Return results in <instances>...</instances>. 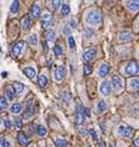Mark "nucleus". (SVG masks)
Segmentation results:
<instances>
[{"label":"nucleus","mask_w":139,"mask_h":147,"mask_svg":"<svg viewBox=\"0 0 139 147\" xmlns=\"http://www.w3.org/2000/svg\"><path fill=\"white\" fill-rule=\"evenodd\" d=\"M105 110H107V104H105L104 101H99L97 104V111L99 112V113H102V112H104Z\"/></svg>","instance_id":"25"},{"label":"nucleus","mask_w":139,"mask_h":147,"mask_svg":"<svg viewBox=\"0 0 139 147\" xmlns=\"http://www.w3.org/2000/svg\"><path fill=\"white\" fill-rule=\"evenodd\" d=\"M84 116L88 117V119H89V117H90V111H89V110H88V109L84 110Z\"/></svg>","instance_id":"43"},{"label":"nucleus","mask_w":139,"mask_h":147,"mask_svg":"<svg viewBox=\"0 0 139 147\" xmlns=\"http://www.w3.org/2000/svg\"><path fill=\"white\" fill-rule=\"evenodd\" d=\"M24 74L28 76L29 79H34V76H35V70L33 69V67H25V69H24Z\"/></svg>","instance_id":"23"},{"label":"nucleus","mask_w":139,"mask_h":147,"mask_svg":"<svg viewBox=\"0 0 139 147\" xmlns=\"http://www.w3.org/2000/svg\"><path fill=\"white\" fill-rule=\"evenodd\" d=\"M40 146H42V147H45V142L42 141V142H40Z\"/></svg>","instance_id":"49"},{"label":"nucleus","mask_w":139,"mask_h":147,"mask_svg":"<svg viewBox=\"0 0 139 147\" xmlns=\"http://www.w3.org/2000/svg\"><path fill=\"white\" fill-rule=\"evenodd\" d=\"M61 31H63L64 35H69V34H70V29H69L68 25H64L63 29H61Z\"/></svg>","instance_id":"39"},{"label":"nucleus","mask_w":139,"mask_h":147,"mask_svg":"<svg viewBox=\"0 0 139 147\" xmlns=\"http://www.w3.org/2000/svg\"><path fill=\"white\" fill-rule=\"evenodd\" d=\"M89 134H90V136H91V138H93V140H94V141H97V140H98L97 132H95V131H94V130H90V131H89Z\"/></svg>","instance_id":"40"},{"label":"nucleus","mask_w":139,"mask_h":147,"mask_svg":"<svg viewBox=\"0 0 139 147\" xmlns=\"http://www.w3.org/2000/svg\"><path fill=\"white\" fill-rule=\"evenodd\" d=\"M84 72H85L87 75L91 74V66H90L89 64H85V65H84Z\"/></svg>","instance_id":"38"},{"label":"nucleus","mask_w":139,"mask_h":147,"mask_svg":"<svg viewBox=\"0 0 139 147\" xmlns=\"http://www.w3.org/2000/svg\"><path fill=\"white\" fill-rule=\"evenodd\" d=\"M8 107V100L5 97L0 96V110H5Z\"/></svg>","instance_id":"29"},{"label":"nucleus","mask_w":139,"mask_h":147,"mask_svg":"<svg viewBox=\"0 0 139 147\" xmlns=\"http://www.w3.org/2000/svg\"><path fill=\"white\" fill-rule=\"evenodd\" d=\"M99 89H100L102 95H104V96H108V95L110 94V82H109L108 80H104V81L100 84Z\"/></svg>","instance_id":"8"},{"label":"nucleus","mask_w":139,"mask_h":147,"mask_svg":"<svg viewBox=\"0 0 139 147\" xmlns=\"http://www.w3.org/2000/svg\"><path fill=\"white\" fill-rule=\"evenodd\" d=\"M30 28H31V18L29 15H25L23 19H21V29H23L24 31H28Z\"/></svg>","instance_id":"10"},{"label":"nucleus","mask_w":139,"mask_h":147,"mask_svg":"<svg viewBox=\"0 0 139 147\" xmlns=\"http://www.w3.org/2000/svg\"><path fill=\"white\" fill-rule=\"evenodd\" d=\"M87 147H90V146H87Z\"/></svg>","instance_id":"53"},{"label":"nucleus","mask_w":139,"mask_h":147,"mask_svg":"<svg viewBox=\"0 0 139 147\" xmlns=\"http://www.w3.org/2000/svg\"><path fill=\"white\" fill-rule=\"evenodd\" d=\"M30 147H36V146H30Z\"/></svg>","instance_id":"52"},{"label":"nucleus","mask_w":139,"mask_h":147,"mask_svg":"<svg viewBox=\"0 0 139 147\" xmlns=\"http://www.w3.org/2000/svg\"><path fill=\"white\" fill-rule=\"evenodd\" d=\"M69 24H70V26H72V28H76V23H75V20H70V23H69Z\"/></svg>","instance_id":"44"},{"label":"nucleus","mask_w":139,"mask_h":147,"mask_svg":"<svg viewBox=\"0 0 139 147\" xmlns=\"http://www.w3.org/2000/svg\"><path fill=\"white\" fill-rule=\"evenodd\" d=\"M21 111V105L19 104V102H15V104H13V106H12V112L13 113H19Z\"/></svg>","instance_id":"28"},{"label":"nucleus","mask_w":139,"mask_h":147,"mask_svg":"<svg viewBox=\"0 0 139 147\" xmlns=\"http://www.w3.org/2000/svg\"><path fill=\"white\" fill-rule=\"evenodd\" d=\"M128 89L130 91H137L139 90V79H132L129 80V82H128Z\"/></svg>","instance_id":"13"},{"label":"nucleus","mask_w":139,"mask_h":147,"mask_svg":"<svg viewBox=\"0 0 139 147\" xmlns=\"http://www.w3.org/2000/svg\"><path fill=\"white\" fill-rule=\"evenodd\" d=\"M36 134H38L40 137H43V136L46 135V128L43 126V125H38L36 126Z\"/></svg>","instance_id":"26"},{"label":"nucleus","mask_w":139,"mask_h":147,"mask_svg":"<svg viewBox=\"0 0 139 147\" xmlns=\"http://www.w3.org/2000/svg\"><path fill=\"white\" fill-rule=\"evenodd\" d=\"M99 147H105V145H104V142H99Z\"/></svg>","instance_id":"48"},{"label":"nucleus","mask_w":139,"mask_h":147,"mask_svg":"<svg viewBox=\"0 0 139 147\" xmlns=\"http://www.w3.org/2000/svg\"><path fill=\"white\" fill-rule=\"evenodd\" d=\"M45 39L48 40V41H54V40H55V32H54V30H46Z\"/></svg>","instance_id":"24"},{"label":"nucleus","mask_w":139,"mask_h":147,"mask_svg":"<svg viewBox=\"0 0 139 147\" xmlns=\"http://www.w3.org/2000/svg\"><path fill=\"white\" fill-rule=\"evenodd\" d=\"M123 72H124V75H127V76L139 75V64L137 61H129L125 66H124Z\"/></svg>","instance_id":"2"},{"label":"nucleus","mask_w":139,"mask_h":147,"mask_svg":"<svg viewBox=\"0 0 139 147\" xmlns=\"http://www.w3.org/2000/svg\"><path fill=\"white\" fill-rule=\"evenodd\" d=\"M28 41H29V44H31L33 46H35L36 44H38V36H36V34H31L28 38Z\"/></svg>","instance_id":"27"},{"label":"nucleus","mask_w":139,"mask_h":147,"mask_svg":"<svg viewBox=\"0 0 139 147\" xmlns=\"http://www.w3.org/2000/svg\"><path fill=\"white\" fill-rule=\"evenodd\" d=\"M118 39L120 41H130L132 39H133V35H132L130 31H122L118 36Z\"/></svg>","instance_id":"14"},{"label":"nucleus","mask_w":139,"mask_h":147,"mask_svg":"<svg viewBox=\"0 0 139 147\" xmlns=\"http://www.w3.org/2000/svg\"><path fill=\"white\" fill-rule=\"evenodd\" d=\"M134 143H135V147H139V136L137 138H135V141H134Z\"/></svg>","instance_id":"45"},{"label":"nucleus","mask_w":139,"mask_h":147,"mask_svg":"<svg viewBox=\"0 0 139 147\" xmlns=\"http://www.w3.org/2000/svg\"><path fill=\"white\" fill-rule=\"evenodd\" d=\"M54 53H55L57 56H60V55L63 54V49H61V46L59 45V44H57V45L54 46Z\"/></svg>","instance_id":"32"},{"label":"nucleus","mask_w":139,"mask_h":147,"mask_svg":"<svg viewBox=\"0 0 139 147\" xmlns=\"http://www.w3.org/2000/svg\"><path fill=\"white\" fill-rule=\"evenodd\" d=\"M64 76H65V67L64 66H58L55 71H54V79L57 81H61L64 79Z\"/></svg>","instance_id":"7"},{"label":"nucleus","mask_w":139,"mask_h":147,"mask_svg":"<svg viewBox=\"0 0 139 147\" xmlns=\"http://www.w3.org/2000/svg\"><path fill=\"white\" fill-rule=\"evenodd\" d=\"M61 98H63L64 102H69V101H70V94H69V92H64L63 96H61Z\"/></svg>","instance_id":"36"},{"label":"nucleus","mask_w":139,"mask_h":147,"mask_svg":"<svg viewBox=\"0 0 139 147\" xmlns=\"http://www.w3.org/2000/svg\"><path fill=\"white\" fill-rule=\"evenodd\" d=\"M4 123H5V127L8 128V130H12V128H13V122H12V121H10L9 119H6V120L4 121Z\"/></svg>","instance_id":"37"},{"label":"nucleus","mask_w":139,"mask_h":147,"mask_svg":"<svg viewBox=\"0 0 139 147\" xmlns=\"http://www.w3.org/2000/svg\"><path fill=\"white\" fill-rule=\"evenodd\" d=\"M0 143H1V147H10L9 140L5 138V137H1V138H0Z\"/></svg>","instance_id":"33"},{"label":"nucleus","mask_w":139,"mask_h":147,"mask_svg":"<svg viewBox=\"0 0 139 147\" xmlns=\"http://www.w3.org/2000/svg\"><path fill=\"white\" fill-rule=\"evenodd\" d=\"M0 50H1V49H0Z\"/></svg>","instance_id":"54"},{"label":"nucleus","mask_w":139,"mask_h":147,"mask_svg":"<svg viewBox=\"0 0 139 147\" xmlns=\"http://www.w3.org/2000/svg\"><path fill=\"white\" fill-rule=\"evenodd\" d=\"M69 14H70V6H69L68 3H65V4L61 5V15L65 18V16H68Z\"/></svg>","instance_id":"22"},{"label":"nucleus","mask_w":139,"mask_h":147,"mask_svg":"<svg viewBox=\"0 0 139 147\" xmlns=\"http://www.w3.org/2000/svg\"><path fill=\"white\" fill-rule=\"evenodd\" d=\"M3 123V119H1V116H0V125Z\"/></svg>","instance_id":"50"},{"label":"nucleus","mask_w":139,"mask_h":147,"mask_svg":"<svg viewBox=\"0 0 139 147\" xmlns=\"http://www.w3.org/2000/svg\"><path fill=\"white\" fill-rule=\"evenodd\" d=\"M68 44H69V47H70V49H74V47H75V40H74L73 36H69Z\"/></svg>","instance_id":"35"},{"label":"nucleus","mask_w":139,"mask_h":147,"mask_svg":"<svg viewBox=\"0 0 139 147\" xmlns=\"http://www.w3.org/2000/svg\"><path fill=\"white\" fill-rule=\"evenodd\" d=\"M24 45H25V42L24 41H18L16 44H14V46H13V49H12V53L14 56H20L21 53H23V49H24Z\"/></svg>","instance_id":"5"},{"label":"nucleus","mask_w":139,"mask_h":147,"mask_svg":"<svg viewBox=\"0 0 139 147\" xmlns=\"http://www.w3.org/2000/svg\"><path fill=\"white\" fill-rule=\"evenodd\" d=\"M137 24H138V29H139V19H138V21H137Z\"/></svg>","instance_id":"51"},{"label":"nucleus","mask_w":139,"mask_h":147,"mask_svg":"<svg viewBox=\"0 0 139 147\" xmlns=\"http://www.w3.org/2000/svg\"><path fill=\"white\" fill-rule=\"evenodd\" d=\"M15 96V91L13 90L12 86H6L5 87V98L6 100H13Z\"/></svg>","instance_id":"18"},{"label":"nucleus","mask_w":139,"mask_h":147,"mask_svg":"<svg viewBox=\"0 0 139 147\" xmlns=\"http://www.w3.org/2000/svg\"><path fill=\"white\" fill-rule=\"evenodd\" d=\"M30 14H31V18L33 19H38V18L40 16V6L36 4H33L31 6V10H30Z\"/></svg>","instance_id":"15"},{"label":"nucleus","mask_w":139,"mask_h":147,"mask_svg":"<svg viewBox=\"0 0 139 147\" xmlns=\"http://www.w3.org/2000/svg\"><path fill=\"white\" fill-rule=\"evenodd\" d=\"M18 10H19V1H13L12 8H10V11H12L13 14H15Z\"/></svg>","instance_id":"31"},{"label":"nucleus","mask_w":139,"mask_h":147,"mask_svg":"<svg viewBox=\"0 0 139 147\" xmlns=\"http://www.w3.org/2000/svg\"><path fill=\"white\" fill-rule=\"evenodd\" d=\"M39 86L42 87V89H44V87H45L46 85H48V76L46 75H40V78H39Z\"/></svg>","instance_id":"21"},{"label":"nucleus","mask_w":139,"mask_h":147,"mask_svg":"<svg viewBox=\"0 0 139 147\" xmlns=\"http://www.w3.org/2000/svg\"><path fill=\"white\" fill-rule=\"evenodd\" d=\"M85 23L91 26H98L102 23V14L97 9H89L85 14Z\"/></svg>","instance_id":"1"},{"label":"nucleus","mask_w":139,"mask_h":147,"mask_svg":"<svg viewBox=\"0 0 139 147\" xmlns=\"http://www.w3.org/2000/svg\"><path fill=\"white\" fill-rule=\"evenodd\" d=\"M112 84H113V89L115 90V92H120V91L123 90V80L122 78L118 75V74H115L114 76H113V80H112Z\"/></svg>","instance_id":"4"},{"label":"nucleus","mask_w":139,"mask_h":147,"mask_svg":"<svg viewBox=\"0 0 139 147\" xmlns=\"http://www.w3.org/2000/svg\"><path fill=\"white\" fill-rule=\"evenodd\" d=\"M127 6L130 11H137L139 10V1H127Z\"/></svg>","instance_id":"20"},{"label":"nucleus","mask_w":139,"mask_h":147,"mask_svg":"<svg viewBox=\"0 0 139 147\" xmlns=\"http://www.w3.org/2000/svg\"><path fill=\"white\" fill-rule=\"evenodd\" d=\"M98 74H99L100 78H105V76L109 74V66H108V64H102Z\"/></svg>","instance_id":"17"},{"label":"nucleus","mask_w":139,"mask_h":147,"mask_svg":"<svg viewBox=\"0 0 139 147\" xmlns=\"http://www.w3.org/2000/svg\"><path fill=\"white\" fill-rule=\"evenodd\" d=\"M93 31L90 30V29H87V30H84V38L85 39H90V38H93Z\"/></svg>","instance_id":"34"},{"label":"nucleus","mask_w":139,"mask_h":147,"mask_svg":"<svg viewBox=\"0 0 139 147\" xmlns=\"http://www.w3.org/2000/svg\"><path fill=\"white\" fill-rule=\"evenodd\" d=\"M52 4H53V8L54 9H59V6H60V4H61V1H52Z\"/></svg>","instance_id":"41"},{"label":"nucleus","mask_w":139,"mask_h":147,"mask_svg":"<svg viewBox=\"0 0 139 147\" xmlns=\"http://www.w3.org/2000/svg\"><path fill=\"white\" fill-rule=\"evenodd\" d=\"M52 24H53V14L45 13L42 16V25H43V28H48Z\"/></svg>","instance_id":"6"},{"label":"nucleus","mask_w":139,"mask_h":147,"mask_svg":"<svg viewBox=\"0 0 139 147\" xmlns=\"http://www.w3.org/2000/svg\"><path fill=\"white\" fill-rule=\"evenodd\" d=\"M15 126H16V128H21V126H23V123H21V120L20 119H18L16 121H15Z\"/></svg>","instance_id":"42"},{"label":"nucleus","mask_w":139,"mask_h":147,"mask_svg":"<svg viewBox=\"0 0 139 147\" xmlns=\"http://www.w3.org/2000/svg\"><path fill=\"white\" fill-rule=\"evenodd\" d=\"M55 146L57 147H67V141L63 138H57L55 140Z\"/></svg>","instance_id":"30"},{"label":"nucleus","mask_w":139,"mask_h":147,"mask_svg":"<svg viewBox=\"0 0 139 147\" xmlns=\"http://www.w3.org/2000/svg\"><path fill=\"white\" fill-rule=\"evenodd\" d=\"M118 131L120 135H123L124 137H127V138L132 137V135H133V130H132V127H129V126H119Z\"/></svg>","instance_id":"9"},{"label":"nucleus","mask_w":139,"mask_h":147,"mask_svg":"<svg viewBox=\"0 0 139 147\" xmlns=\"http://www.w3.org/2000/svg\"><path fill=\"white\" fill-rule=\"evenodd\" d=\"M84 110L82 107V105H78L76 106V123L78 125H82L83 123V120H84Z\"/></svg>","instance_id":"12"},{"label":"nucleus","mask_w":139,"mask_h":147,"mask_svg":"<svg viewBox=\"0 0 139 147\" xmlns=\"http://www.w3.org/2000/svg\"><path fill=\"white\" fill-rule=\"evenodd\" d=\"M3 78H6V76H8V72H6V71H4V72H3Z\"/></svg>","instance_id":"47"},{"label":"nucleus","mask_w":139,"mask_h":147,"mask_svg":"<svg viewBox=\"0 0 139 147\" xmlns=\"http://www.w3.org/2000/svg\"><path fill=\"white\" fill-rule=\"evenodd\" d=\"M82 135H83V136H88V131L84 130V128H82Z\"/></svg>","instance_id":"46"},{"label":"nucleus","mask_w":139,"mask_h":147,"mask_svg":"<svg viewBox=\"0 0 139 147\" xmlns=\"http://www.w3.org/2000/svg\"><path fill=\"white\" fill-rule=\"evenodd\" d=\"M95 54H97V50L94 49V47H93V49H88V50L84 51L83 59H84L85 61H90V60H93V59H94Z\"/></svg>","instance_id":"11"},{"label":"nucleus","mask_w":139,"mask_h":147,"mask_svg":"<svg viewBox=\"0 0 139 147\" xmlns=\"http://www.w3.org/2000/svg\"><path fill=\"white\" fill-rule=\"evenodd\" d=\"M18 141H19L20 146H23V147H27V145L29 143V140L27 136H25L24 132H19V134H18Z\"/></svg>","instance_id":"16"},{"label":"nucleus","mask_w":139,"mask_h":147,"mask_svg":"<svg viewBox=\"0 0 139 147\" xmlns=\"http://www.w3.org/2000/svg\"><path fill=\"white\" fill-rule=\"evenodd\" d=\"M34 115H35V109H34V106H33V100L30 98V100L25 101V112H24L23 117L25 120H30Z\"/></svg>","instance_id":"3"},{"label":"nucleus","mask_w":139,"mask_h":147,"mask_svg":"<svg viewBox=\"0 0 139 147\" xmlns=\"http://www.w3.org/2000/svg\"><path fill=\"white\" fill-rule=\"evenodd\" d=\"M13 89H14V91H15V94L21 95V94H23V91H24V89H25V86L21 82H14Z\"/></svg>","instance_id":"19"}]
</instances>
